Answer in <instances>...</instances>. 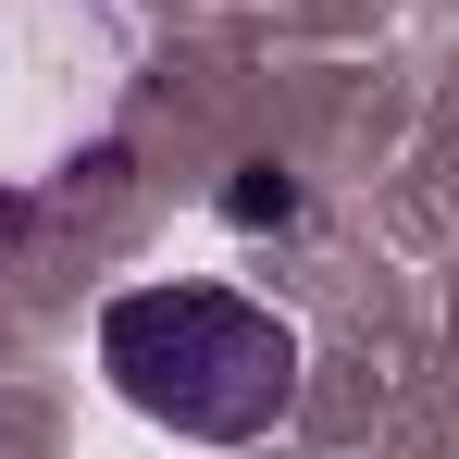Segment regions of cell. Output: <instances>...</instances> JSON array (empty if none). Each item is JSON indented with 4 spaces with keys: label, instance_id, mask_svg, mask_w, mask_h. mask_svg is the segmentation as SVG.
<instances>
[{
    "label": "cell",
    "instance_id": "1",
    "mask_svg": "<svg viewBox=\"0 0 459 459\" xmlns=\"http://www.w3.org/2000/svg\"><path fill=\"white\" fill-rule=\"evenodd\" d=\"M100 373L199 447H261L299 410V335L236 286H125L100 310Z\"/></svg>",
    "mask_w": 459,
    "mask_h": 459
},
{
    "label": "cell",
    "instance_id": "2",
    "mask_svg": "<svg viewBox=\"0 0 459 459\" xmlns=\"http://www.w3.org/2000/svg\"><path fill=\"white\" fill-rule=\"evenodd\" d=\"M299 212V186L273 174V161H236V186H224V224H286Z\"/></svg>",
    "mask_w": 459,
    "mask_h": 459
}]
</instances>
